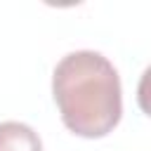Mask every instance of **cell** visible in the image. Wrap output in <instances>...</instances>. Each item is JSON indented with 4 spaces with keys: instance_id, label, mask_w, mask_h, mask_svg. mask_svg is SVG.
Segmentation results:
<instances>
[{
    "instance_id": "cell-2",
    "label": "cell",
    "mask_w": 151,
    "mask_h": 151,
    "mask_svg": "<svg viewBox=\"0 0 151 151\" xmlns=\"http://www.w3.org/2000/svg\"><path fill=\"white\" fill-rule=\"evenodd\" d=\"M0 151H42L38 132L17 120L0 123Z\"/></svg>"
},
{
    "instance_id": "cell-1",
    "label": "cell",
    "mask_w": 151,
    "mask_h": 151,
    "mask_svg": "<svg viewBox=\"0 0 151 151\" xmlns=\"http://www.w3.org/2000/svg\"><path fill=\"white\" fill-rule=\"evenodd\" d=\"M52 94L64 125L78 137L97 139L120 123V78L99 52L78 50L66 54L52 73Z\"/></svg>"
}]
</instances>
